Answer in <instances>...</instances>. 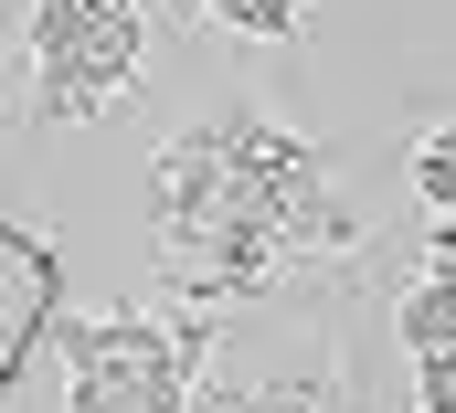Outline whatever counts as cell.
<instances>
[{"label":"cell","instance_id":"6da1fadb","mask_svg":"<svg viewBox=\"0 0 456 413\" xmlns=\"http://www.w3.org/2000/svg\"><path fill=\"white\" fill-rule=\"evenodd\" d=\"M393 202L276 75H224L149 138V276L202 318L350 297Z\"/></svg>","mask_w":456,"mask_h":413},{"label":"cell","instance_id":"7a4b0ae2","mask_svg":"<svg viewBox=\"0 0 456 413\" xmlns=\"http://www.w3.org/2000/svg\"><path fill=\"white\" fill-rule=\"evenodd\" d=\"M159 0H0V138H64L149 85Z\"/></svg>","mask_w":456,"mask_h":413},{"label":"cell","instance_id":"3957f363","mask_svg":"<svg viewBox=\"0 0 456 413\" xmlns=\"http://www.w3.org/2000/svg\"><path fill=\"white\" fill-rule=\"evenodd\" d=\"M224 318L202 308H138V297H107V308L64 318V413H181V393L202 382Z\"/></svg>","mask_w":456,"mask_h":413},{"label":"cell","instance_id":"277c9868","mask_svg":"<svg viewBox=\"0 0 456 413\" xmlns=\"http://www.w3.org/2000/svg\"><path fill=\"white\" fill-rule=\"evenodd\" d=\"M244 413H371V393H361V328H350L340 297H308L287 328H265Z\"/></svg>","mask_w":456,"mask_h":413},{"label":"cell","instance_id":"5b68a950","mask_svg":"<svg viewBox=\"0 0 456 413\" xmlns=\"http://www.w3.org/2000/svg\"><path fill=\"white\" fill-rule=\"evenodd\" d=\"M382 339L414 350H456V223H425V255H403V276L382 287Z\"/></svg>","mask_w":456,"mask_h":413},{"label":"cell","instance_id":"8992f818","mask_svg":"<svg viewBox=\"0 0 456 413\" xmlns=\"http://www.w3.org/2000/svg\"><path fill=\"white\" fill-rule=\"evenodd\" d=\"M393 202L414 223H456V85L403 106V127H393Z\"/></svg>","mask_w":456,"mask_h":413},{"label":"cell","instance_id":"52a82bcc","mask_svg":"<svg viewBox=\"0 0 456 413\" xmlns=\"http://www.w3.org/2000/svg\"><path fill=\"white\" fill-rule=\"evenodd\" d=\"M181 32L224 43V53H297L308 43V0H170Z\"/></svg>","mask_w":456,"mask_h":413},{"label":"cell","instance_id":"ba28073f","mask_svg":"<svg viewBox=\"0 0 456 413\" xmlns=\"http://www.w3.org/2000/svg\"><path fill=\"white\" fill-rule=\"evenodd\" d=\"M244 393H255V371L233 360V318H224V339H213V360H202V382L181 393V413H244Z\"/></svg>","mask_w":456,"mask_h":413},{"label":"cell","instance_id":"9c48e42d","mask_svg":"<svg viewBox=\"0 0 456 413\" xmlns=\"http://www.w3.org/2000/svg\"><path fill=\"white\" fill-rule=\"evenodd\" d=\"M403 393H414V413H456V350H414Z\"/></svg>","mask_w":456,"mask_h":413}]
</instances>
